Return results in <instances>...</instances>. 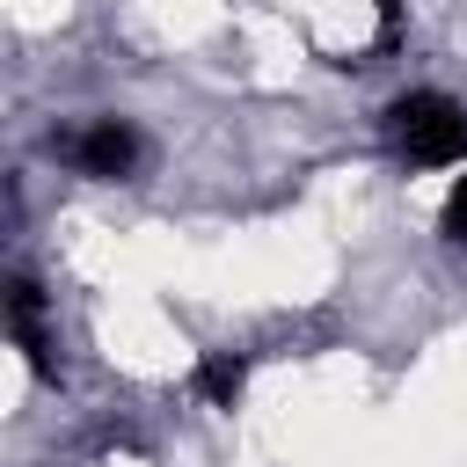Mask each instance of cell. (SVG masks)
Masks as SVG:
<instances>
[{"instance_id": "obj_1", "label": "cell", "mask_w": 467, "mask_h": 467, "mask_svg": "<svg viewBox=\"0 0 467 467\" xmlns=\"http://www.w3.org/2000/svg\"><path fill=\"white\" fill-rule=\"evenodd\" d=\"M387 131H394V146H401L416 168H452V161H467V109H460L452 95H438V88L401 95V102L387 109Z\"/></svg>"}, {"instance_id": "obj_2", "label": "cell", "mask_w": 467, "mask_h": 467, "mask_svg": "<svg viewBox=\"0 0 467 467\" xmlns=\"http://www.w3.org/2000/svg\"><path fill=\"white\" fill-rule=\"evenodd\" d=\"M66 153H73V168H80V175L117 182V175H131V168H139V131H131V124H117V117H95Z\"/></svg>"}, {"instance_id": "obj_3", "label": "cell", "mask_w": 467, "mask_h": 467, "mask_svg": "<svg viewBox=\"0 0 467 467\" xmlns=\"http://www.w3.org/2000/svg\"><path fill=\"white\" fill-rule=\"evenodd\" d=\"M241 379H248V365H241L234 350H212V358H197V372H190V387H197L204 401H219V409L241 401Z\"/></svg>"}, {"instance_id": "obj_4", "label": "cell", "mask_w": 467, "mask_h": 467, "mask_svg": "<svg viewBox=\"0 0 467 467\" xmlns=\"http://www.w3.org/2000/svg\"><path fill=\"white\" fill-rule=\"evenodd\" d=\"M445 241H460L467 248V175L452 182V197H445Z\"/></svg>"}]
</instances>
